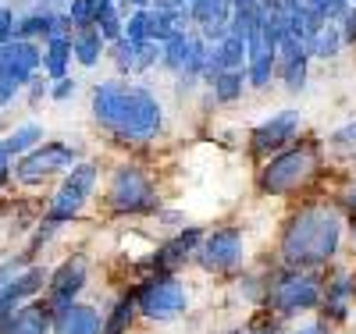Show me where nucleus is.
<instances>
[{
	"label": "nucleus",
	"mask_w": 356,
	"mask_h": 334,
	"mask_svg": "<svg viewBox=\"0 0 356 334\" xmlns=\"http://www.w3.org/2000/svg\"><path fill=\"white\" fill-rule=\"evenodd\" d=\"M346 210L328 199L300 203L278 228L275 263L289 270H328L346 246Z\"/></svg>",
	"instance_id": "1"
},
{
	"label": "nucleus",
	"mask_w": 356,
	"mask_h": 334,
	"mask_svg": "<svg viewBox=\"0 0 356 334\" xmlns=\"http://www.w3.org/2000/svg\"><path fill=\"white\" fill-rule=\"evenodd\" d=\"M93 121L118 142L129 149L154 146L164 135L168 110L164 100L139 78H107L93 89L89 100Z\"/></svg>",
	"instance_id": "2"
},
{
	"label": "nucleus",
	"mask_w": 356,
	"mask_h": 334,
	"mask_svg": "<svg viewBox=\"0 0 356 334\" xmlns=\"http://www.w3.org/2000/svg\"><path fill=\"white\" fill-rule=\"evenodd\" d=\"M324 171V142L321 139H296L282 153L267 157L253 171V189L260 199H296L314 178Z\"/></svg>",
	"instance_id": "3"
},
{
	"label": "nucleus",
	"mask_w": 356,
	"mask_h": 334,
	"mask_svg": "<svg viewBox=\"0 0 356 334\" xmlns=\"http://www.w3.org/2000/svg\"><path fill=\"white\" fill-rule=\"evenodd\" d=\"M321 299H324V270H289L275 263V270H267V292L260 310L292 324L300 317L317 313Z\"/></svg>",
	"instance_id": "4"
},
{
	"label": "nucleus",
	"mask_w": 356,
	"mask_h": 334,
	"mask_svg": "<svg viewBox=\"0 0 356 334\" xmlns=\"http://www.w3.org/2000/svg\"><path fill=\"white\" fill-rule=\"evenodd\" d=\"M161 189L150 167H143L139 160H122L104 189V206L118 217H154L161 214Z\"/></svg>",
	"instance_id": "5"
},
{
	"label": "nucleus",
	"mask_w": 356,
	"mask_h": 334,
	"mask_svg": "<svg viewBox=\"0 0 356 334\" xmlns=\"http://www.w3.org/2000/svg\"><path fill=\"white\" fill-rule=\"evenodd\" d=\"M132 299L143 320L150 324H175L182 320L193 306V292L178 274H161V270H150L132 285Z\"/></svg>",
	"instance_id": "6"
},
{
	"label": "nucleus",
	"mask_w": 356,
	"mask_h": 334,
	"mask_svg": "<svg viewBox=\"0 0 356 334\" xmlns=\"http://www.w3.org/2000/svg\"><path fill=\"white\" fill-rule=\"evenodd\" d=\"M100 185V164L93 160H79L65 178H61V185H57L54 199L47 203V214H43V224L40 228H61V224H72L82 210L89 206V199H93Z\"/></svg>",
	"instance_id": "7"
},
{
	"label": "nucleus",
	"mask_w": 356,
	"mask_h": 334,
	"mask_svg": "<svg viewBox=\"0 0 356 334\" xmlns=\"http://www.w3.org/2000/svg\"><path fill=\"white\" fill-rule=\"evenodd\" d=\"M193 263L207 278L239 274L246 267V231L239 224H218L211 231H203V242H200Z\"/></svg>",
	"instance_id": "8"
},
{
	"label": "nucleus",
	"mask_w": 356,
	"mask_h": 334,
	"mask_svg": "<svg viewBox=\"0 0 356 334\" xmlns=\"http://www.w3.org/2000/svg\"><path fill=\"white\" fill-rule=\"evenodd\" d=\"M303 128H307L303 110H300V107H282V110H275V114L260 117L257 125L250 128V135H246V153L260 164V160H267V157L282 153V149L292 146L296 139H303Z\"/></svg>",
	"instance_id": "9"
},
{
	"label": "nucleus",
	"mask_w": 356,
	"mask_h": 334,
	"mask_svg": "<svg viewBox=\"0 0 356 334\" xmlns=\"http://www.w3.org/2000/svg\"><path fill=\"white\" fill-rule=\"evenodd\" d=\"M79 164V149L72 142H40L15 164V178L22 185H43L54 174H68Z\"/></svg>",
	"instance_id": "10"
},
{
	"label": "nucleus",
	"mask_w": 356,
	"mask_h": 334,
	"mask_svg": "<svg viewBox=\"0 0 356 334\" xmlns=\"http://www.w3.org/2000/svg\"><path fill=\"white\" fill-rule=\"evenodd\" d=\"M356 306V274L349 267L332 263L324 270V299H321V310L314 313L328 331H339Z\"/></svg>",
	"instance_id": "11"
},
{
	"label": "nucleus",
	"mask_w": 356,
	"mask_h": 334,
	"mask_svg": "<svg viewBox=\"0 0 356 334\" xmlns=\"http://www.w3.org/2000/svg\"><path fill=\"white\" fill-rule=\"evenodd\" d=\"M203 231H207V228H196V224L175 228V235H168L161 246L150 253V260H146V274H150V270H161V274H178L182 267H189V263L196 260V249H200V242H203Z\"/></svg>",
	"instance_id": "12"
},
{
	"label": "nucleus",
	"mask_w": 356,
	"mask_h": 334,
	"mask_svg": "<svg viewBox=\"0 0 356 334\" xmlns=\"http://www.w3.org/2000/svg\"><path fill=\"white\" fill-rule=\"evenodd\" d=\"M86 281H89V260L82 253L65 256L47 278V306H50V313L68 306V302H79Z\"/></svg>",
	"instance_id": "13"
},
{
	"label": "nucleus",
	"mask_w": 356,
	"mask_h": 334,
	"mask_svg": "<svg viewBox=\"0 0 356 334\" xmlns=\"http://www.w3.org/2000/svg\"><path fill=\"white\" fill-rule=\"evenodd\" d=\"M310 65H314V57L307 50L303 40H296V36H285L282 47H278V68H275V82L285 89V93H303L307 82H310Z\"/></svg>",
	"instance_id": "14"
},
{
	"label": "nucleus",
	"mask_w": 356,
	"mask_h": 334,
	"mask_svg": "<svg viewBox=\"0 0 356 334\" xmlns=\"http://www.w3.org/2000/svg\"><path fill=\"white\" fill-rule=\"evenodd\" d=\"M50 334H104V313L89 302H68L54 310Z\"/></svg>",
	"instance_id": "15"
},
{
	"label": "nucleus",
	"mask_w": 356,
	"mask_h": 334,
	"mask_svg": "<svg viewBox=\"0 0 356 334\" xmlns=\"http://www.w3.org/2000/svg\"><path fill=\"white\" fill-rule=\"evenodd\" d=\"M54 313L47 302H25L0 320V334H50Z\"/></svg>",
	"instance_id": "16"
},
{
	"label": "nucleus",
	"mask_w": 356,
	"mask_h": 334,
	"mask_svg": "<svg viewBox=\"0 0 356 334\" xmlns=\"http://www.w3.org/2000/svg\"><path fill=\"white\" fill-rule=\"evenodd\" d=\"M207 93L218 107H235L243 103V97L250 93V82H246V68H235V72H221L207 82Z\"/></svg>",
	"instance_id": "17"
},
{
	"label": "nucleus",
	"mask_w": 356,
	"mask_h": 334,
	"mask_svg": "<svg viewBox=\"0 0 356 334\" xmlns=\"http://www.w3.org/2000/svg\"><path fill=\"white\" fill-rule=\"evenodd\" d=\"M275 68H278V50L271 47H260V50H250L246 57V82L253 93H267L275 85Z\"/></svg>",
	"instance_id": "18"
},
{
	"label": "nucleus",
	"mask_w": 356,
	"mask_h": 334,
	"mask_svg": "<svg viewBox=\"0 0 356 334\" xmlns=\"http://www.w3.org/2000/svg\"><path fill=\"white\" fill-rule=\"evenodd\" d=\"M193 40H196V28H186V33H175L171 40L161 43V72L168 75H182L189 65V53H193Z\"/></svg>",
	"instance_id": "19"
},
{
	"label": "nucleus",
	"mask_w": 356,
	"mask_h": 334,
	"mask_svg": "<svg viewBox=\"0 0 356 334\" xmlns=\"http://www.w3.org/2000/svg\"><path fill=\"white\" fill-rule=\"evenodd\" d=\"M72 57L82 68H97L107 57V40L100 36V28H75L72 33Z\"/></svg>",
	"instance_id": "20"
},
{
	"label": "nucleus",
	"mask_w": 356,
	"mask_h": 334,
	"mask_svg": "<svg viewBox=\"0 0 356 334\" xmlns=\"http://www.w3.org/2000/svg\"><path fill=\"white\" fill-rule=\"evenodd\" d=\"M136 320H139L136 299H132V292H122V295H114V302L104 313V334H132Z\"/></svg>",
	"instance_id": "21"
},
{
	"label": "nucleus",
	"mask_w": 356,
	"mask_h": 334,
	"mask_svg": "<svg viewBox=\"0 0 356 334\" xmlns=\"http://www.w3.org/2000/svg\"><path fill=\"white\" fill-rule=\"evenodd\" d=\"M72 36H50L43 43V72L47 78H65L72 68Z\"/></svg>",
	"instance_id": "22"
},
{
	"label": "nucleus",
	"mask_w": 356,
	"mask_h": 334,
	"mask_svg": "<svg viewBox=\"0 0 356 334\" xmlns=\"http://www.w3.org/2000/svg\"><path fill=\"white\" fill-rule=\"evenodd\" d=\"M307 50H310L314 60H335V57L346 50L342 33H339V22H324L317 33L307 40Z\"/></svg>",
	"instance_id": "23"
},
{
	"label": "nucleus",
	"mask_w": 356,
	"mask_h": 334,
	"mask_svg": "<svg viewBox=\"0 0 356 334\" xmlns=\"http://www.w3.org/2000/svg\"><path fill=\"white\" fill-rule=\"evenodd\" d=\"M40 142H43V128L36 125V121H25V125H18L11 135L0 139V149L15 160V157H25L29 149H36Z\"/></svg>",
	"instance_id": "24"
},
{
	"label": "nucleus",
	"mask_w": 356,
	"mask_h": 334,
	"mask_svg": "<svg viewBox=\"0 0 356 334\" xmlns=\"http://www.w3.org/2000/svg\"><path fill=\"white\" fill-rule=\"evenodd\" d=\"M97 28L107 43L125 36V8L118 0H100V15H97Z\"/></svg>",
	"instance_id": "25"
},
{
	"label": "nucleus",
	"mask_w": 356,
	"mask_h": 334,
	"mask_svg": "<svg viewBox=\"0 0 356 334\" xmlns=\"http://www.w3.org/2000/svg\"><path fill=\"white\" fill-rule=\"evenodd\" d=\"M125 40L136 43V47L154 40V8H132V11H125Z\"/></svg>",
	"instance_id": "26"
},
{
	"label": "nucleus",
	"mask_w": 356,
	"mask_h": 334,
	"mask_svg": "<svg viewBox=\"0 0 356 334\" xmlns=\"http://www.w3.org/2000/svg\"><path fill=\"white\" fill-rule=\"evenodd\" d=\"M107 57L118 72V78H136V43H129L125 36L107 43Z\"/></svg>",
	"instance_id": "27"
},
{
	"label": "nucleus",
	"mask_w": 356,
	"mask_h": 334,
	"mask_svg": "<svg viewBox=\"0 0 356 334\" xmlns=\"http://www.w3.org/2000/svg\"><path fill=\"white\" fill-rule=\"evenodd\" d=\"M324 149H332V153H356V117L332 128L328 139H324Z\"/></svg>",
	"instance_id": "28"
},
{
	"label": "nucleus",
	"mask_w": 356,
	"mask_h": 334,
	"mask_svg": "<svg viewBox=\"0 0 356 334\" xmlns=\"http://www.w3.org/2000/svg\"><path fill=\"white\" fill-rule=\"evenodd\" d=\"M72 28H97V15H100V0H68Z\"/></svg>",
	"instance_id": "29"
},
{
	"label": "nucleus",
	"mask_w": 356,
	"mask_h": 334,
	"mask_svg": "<svg viewBox=\"0 0 356 334\" xmlns=\"http://www.w3.org/2000/svg\"><path fill=\"white\" fill-rule=\"evenodd\" d=\"M161 68V43L150 40V43H139L136 47V75H146V72H154Z\"/></svg>",
	"instance_id": "30"
},
{
	"label": "nucleus",
	"mask_w": 356,
	"mask_h": 334,
	"mask_svg": "<svg viewBox=\"0 0 356 334\" xmlns=\"http://www.w3.org/2000/svg\"><path fill=\"white\" fill-rule=\"evenodd\" d=\"M303 4L324 22H339L349 11V0H303Z\"/></svg>",
	"instance_id": "31"
},
{
	"label": "nucleus",
	"mask_w": 356,
	"mask_h": 334,
	"mask_svg": "<svg viewBox=\"0 0 356 334\" xmlns=\"http://www.w3.org/2000/svg\"><path fill=\"white\" fill-rule=\"evenodd\" d=\"M339 33L346 47H356V4H349V11L339 18Z\"/></svg>",
	"instance_id": "32"
},
{
	"label": "nucleus",
	"mask_w": 356,
	"mask_h": 334,
	"mask_svg": "<svg viewBox=\"0 0 356 334\" xmlns=\"http://www.w3.org/2000/svg\"><path fill=\"white\" fill-rule=\"evenodd\" d=\"M75 78L72 75H65V78H54V89H50V97L54 100H68V97H75Z\"/></svg>",
	"instance_id": "33"
},
{
	"label": "nucleus",
	"mask_w": 356,
	"mask_h": 334,
	"mask_svg": "<svg viewBox=\"0 0 356 334\" xmlns=\"http://www.w3.org/2000/svg\"><path fill=\"white\" fill-rule=\"evenodd\" d=\"M18 270H22V263H15V260H11V263H0V292L11 285V278L18 274Z\"/></svg>",
	"instance_id": "34"
},
{
	"label": "nucleus",
	"mask_w": 356,
	"mask_h": 334,
	"mask_svg": "<svg viewBox=\"0 0 356 334\" xmlns=\"http://www.w3.org/2000/svg\"><path fill=\"white\" fill-rule=\"evenodd\" d=\"M289 334H328V327H324L317 317L314 320H307V324H300V327H296V331H289Z\"/></svg>",
	"instance_id": "35"
},
{
	"label": "nucleus",
	"mask_w": 356,
	"mask_h": 334,
	"mask_svg": "<svg viewBox=\"0 0 356 334\" xmlns=\"http://www.w3.org/2000/svg\"><path fill=\"white\" fill-rule=\"evenodd\" d=\"M150 8H157V11H178V8H189V0H154Z\"/></svg>",
	"instance_id": "36"
},
{
	"label": "nucleus",
	"mask_w": 356,
	"mask_h": 334,
	"mask_svg": "<svg viewBox=\"0 0 356 334\" xmlns=\"http://www.w3.org/2000/svg\"><path fill=\"white\" fill-rule=\"evenodd\" d=\"M118 4H122L125 11H132V8H150L154 0H118Z\"/></svg>",
	"instance_id": "37"
},
{
	"label": "nucleus",
	"mask_w": 356,
	"mask_h": 334,
	"mask_svg": "<svg viewBox=\"0 0 356 334\" xmlns=\"http://www.w3.org/2000/svg\"><path fill=\"white\" fill-rule=\"evenodd\" d=\"M342 210H346V214H353V217H356V189H353V192L346 196V206H342Z\"/></svg>",
	"instance_id": "38"
},
{
	"label": "nucleus",
	"mask_w": 356,
	"mask_h": 334,
	"mask_svg": "<svg viewBox=\"0 0 356 334\" xmlns=\"http://www.w3.org/2000/svg\"><path fill=\"white\" fill-rule=\"evenodd\" d=\"M235 8H260V0H232V11Z\"/></svg>",
	"instance_id": "39"
},
{
	"label": "nucleus",
	"mask_w": 356,
	"mask_h": 334,
	"mask_svg": "<svg viewBox=\"0 0 356 334\" xmlns=\"http://www.w3.org/2000/svg\"><path fill=\"white\" fill-rule=\"evenodd\" d=\"M353 260H356V228H353Z\"/></svg>",
	"instance_id": "40"
},
{
	"label": "nucleus",
	"mask_w": 356,
	"mask_h": 334,
	"mask_svg": "<svg viewBox=\"0 0 356 334\" xmlns=\"http://www.w3.org/2000/svg\"><path fill=\"white\" fill-rule=\"evenodd\" d=\"M328 334H346V331H328Z\"/></svg>",
	"instance_id": "41"
},
{
	"label": "nucleus",
	"mask_w": 356,
	"mask_h": 334,
	"mask_svg": "<svg viewBox=\"0 0 356 334\" xmlns=\"http://www.w3.org/2000/svg\"><path fill=\"white\" fill-rule=\"evenodd\" d=\"M349 4H356V0H349Z\"/></svg>",
	"instance_id": "42"
}]
</instances>
